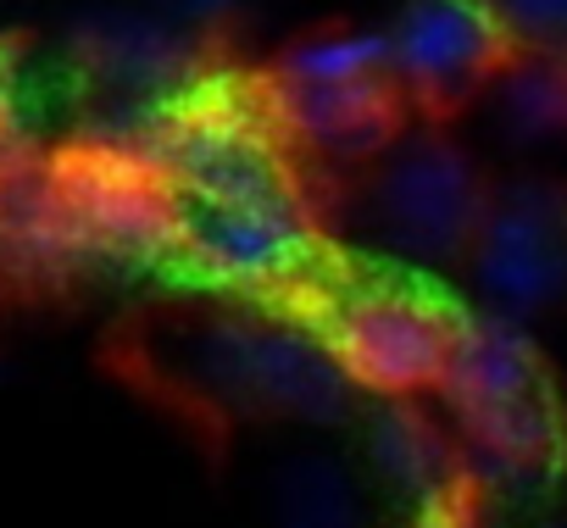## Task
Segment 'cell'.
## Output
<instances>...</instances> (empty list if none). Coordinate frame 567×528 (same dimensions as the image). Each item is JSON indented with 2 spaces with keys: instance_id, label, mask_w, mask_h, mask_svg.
Segmentation results:
<instances>
[{
  "instance_id": "6da1fadb",
  "label": "cell",
  "mask_w": 567,
  "mask_h": 528,
  "mask_svg": "<svg viewBox=\"0 0 567 528\" xmlns=\"http://www.w3.org/2000/svg\"><path fill=\"white\" fill-rule=\"evenodd\" d=\"M156 356H167L200 401L228 412L312 423V428L357 423V384L301 323L256 312L178 318L162 323Z\"/></svg>"
},
{
  "instance_id": "7a4b0ae2",
  "label": "cell",
  "mask_w": 567,
  "mask_h": 528,
  "mask_svg": "<svg viewBox=\"0 0 567 528\" xmlns=\"http://www.w3.org/2000/svg\"><path fill=\"white\" fill-rule=\"evenodd\" d=\"M284 307H290L301 329L318 334V345L340 362V373L373 401L434 395L445 379V356H451V334L462 312L423 279L329 273V250L307 279L284 290Z\"/></svg>"
},
{
  "instance_id": "3957f363",
  "label": "cell",
  "mask_w": 567,
  "mask_h": 528,
  "mask_svg": "<svg viewBox=\"0 0 567 528\" xmlns=\"http://www.w3.org/2000/svg\"><path fill=\"white\" fill-rule=\"evenodd\" d=\"M45 173L68 217L79 222L95 268L101 261H117V268H178L184 256L178 189L145 151L112 134H95L45 156Z\"/></svg>"
},
{
  "instance_id": "277c9868",
  "label": "cell",
  "mask_w": 567,
  "mask_h": 528,
  "mask_svg": "<svg viewBox=\"0 0 567 528\" xmlns=\"http://www.w3.org/2000/svg\"><path fill=\"white\" fill-rule=\"evenodd\" d=\"M484 206H489V184L456 139L395 134L379 151L368 184V228L395 261H412V268L467 261Z\"/></svg>"
},
{
  "instance_id": "5b68a950",
  "label": "cell",
  "mask_w": 567,
  "mask_h": 528,
  "mask_svg": "<svg viewBox=\"0 0 567 528\" xmlns=\"http://www.w3.org/2000/svg\"><path fill=\"white\" fill-rule=\"evenodd\" d=\"M184 256L178 268L217 290L284 301L296 279L323 261V228L307 189L261 200H178Z\"/></svg>"
},
{
  "instance_id": "8992f818",
  "label": "cell",
  "mask_w": 567,
  "mask_h": 528,
  "mask_svg": "<svg viewBox=\"0 0 567 528\" xmlns=\"http://www.w3.org/2000/svg\"><path fill=\"white\" fill-rule=\"evenodd\" d=\"M467 273L489 312L534 318L556 307L567 296V195L539 178H517L489 195Z\"/></svg>"
},
{
  "instance_id": "52a82bcc",
  "label": "cell",
  "mask_w": 567,
  "mask_h": 528,
  "mask_svg": "<svg viewBox=\"0 0 567 528\" xmlns=\"http://www.w3.org/2000/svg\"><path fill=\"white\" fill-rule=\"evenodd\" d=\"M390 34V79L417 101H462L512 62V29L495 0H406Z\"/></svg>"
},
{
  "instance_id": "ba28073f",
  "label": "cell",
  "mask_w": 567,
  "mask_h": 528,
  "mask_svg": "<svg viewBox=\"0 0 567 528\" xmlns=\"http://www.w3.org/2000/svg\"><path fill=\"white\" fill-rule=\"evenodd\" d=\"M451 423H478L495 417L506 406L556 395L550 367L539 340L523 329V318L489 312V307H462L456 312V334H451V356H445V379L440 390Z\"/></svg>"
},
{
  "instance_id": "9c48e42d",
  "label": "cell",
  "mask_w": 567,
  "mask_h": 528,
  "mask_svg": "<svg viewBox=\"0 0 567 528\" xmlns=\"http://www.w3.org/2000/svg\"><path fill=\"white\" fill-rule=\"evenodd\" d=\"M272 84V79H267ZM401 84L351 79V84H272V112L290 145H307L334 162L379 156L401 134Z\"/></svg>"
},
{
  "instance_id": "30bf717a",
  "label": "cell",
  "mask_w": 567,
  "mask_h": 528,
  "mask_svg": "<svg viewBox=\"0 0 567 528\" xmlns=\"http://www.w3.org/2000/svg\"><path fill=\"white\" fill-rule=\"evenodd\" d=\"M73 62L84 79L112 90L123 106H145L167 90H178L200 56L184 40L178 23L156 12H101L73 34Z\"/></svg>"
},
{
  "instance_id": "8fae6325",
  "label": "cell",
  "mask_w": 567,
  "mask_h": 528,
  "mask_svg": "<svg viewBox=\"0 0 567 528\" xmlns=\"http://www.w3.org/2000/svg\"><path fill=\"white\" fill-rule=\"evenodd\" d=\"M90 268H95V256L79 222L68 217L45 162L29 156L0 184V273L18 284H34V290H56Z\"/></svg>"
},
{
  "instance_id": "7c38bea8",
  "label": "cell",
  "mask_w": 567,
  "mask_h": 528,
  "mask_svg": "<svg viewBox=\"0 0 567 528\" xmlns=\"http://www.w3.org/2000/svg\"><path fill=\"white\" fill-rule=\"evenodd\" d=\"M362 451H368L373 473L412 506L467 484L462 445H451L445 428L417 401H373L362 412Z\"/></svg>"
},
{
  "instance_id": "4fadbf2b",
  "label": "cell",
  "mask_w": 567,
  "mask_h": 528,
  "mask_svg": "<svg viewBox=\"0 0 567 528\" xmlns=\"http://www.w3.org/2000/svg\"><path fill=\"white\" fill-rule=\"evenodd\" d=\"M272 522L278 528H362V484L340 456L307 451L272 473Z\"/></svg>"
},
{
  "instance_id": "5bb4252c",
  "label": "cell",
  "mask_w": 567,
  "mask_h": 528,
  "mask_svg": "<svg viewBox=\"0 0 567 528\" xmlns=\"http://www.w3.org/2000/svg\"><path fill=\"white\" fill-rule=\"evenodd\" d=\"M489 84H495V117L506 139L545 145L567 134V51L512 56Z\"/></svg>"
},
{
  "instance_id": "9a60e30c",
  "label": "cell",
  "mask_w": 567,
  "mask_h": 528,
  "mask_svg": "<svg viewBox=\"0 0 567 528\" xmlns=\"http://www.w3.org/2000/svg\"><path fill=\"white\" fill-rule=\"evenodd\" d=\"M351 79H390V34L384 29L307 34L272 68V84H351Z\"/></svg>"
},
{
  "instance_id": "2e32d148",
  "label": "cell",
  "mask_w": 567,
  "mask_h": 528,
  "mask_svg": "<svg viewBox=\"0 0 567 528\" xmlns=\"http://www.w3.org/2000/svg\"><path fill=\"white\" fill-rule=\"evenodd\" d=\"M512 40L534 51H567V0H495Z\"/></svg>"
},
{
  "instance_id": "e0dca14e",
  "label": "cell",
  "mask_w": 567,
  "mask_h": 528,
  "mask_svg": "<svg viewBox=\"0 0 567 528\" xmlns=\"http://www.w3.org/2000/svg\"><path fill=\"white\" fill-rule=\"evenodd\" d=\"M406 528H478V511H473V489L456 484L423 506H412V522Z\"/></svg>"
},
{
  "instance_id": "ac0fdd59",
  "label": "cell",
  "mask_w": 567,
  "mask_h": 528,
  "mask_svg": "<svg viewBox=\"0 0 567 528\" xmlns=\"http://www.w3.org/2000/svg\"><path fill=\"white\" fill-rule=\"evenodd\" d=\"M245 0H156V18L178 23V29H206V23H223L228 12H239Z\"/></svg>"
},
{
  "instance_id": "d6986e66",
  "label": "cell",
  "mask_w": 567,
  "mask_h": 528,
  "mask_svg": "<svg viewBox=\"0 0 567 528\" xmlns=\"http://www.w3.org/2000/svg\"><path fill=\"white\" fill-rule=\"evenodd\" d=\"M0 139H18V62L0 45Z\"/></svg>"
},
{
  "instance_id": "ffe728a7",
  "label": "cell",
  "mask_w": 567,
  "mask_h": 528,
  "mask_svg": "<svg viewBox=\"0 0 567 528\" xmlns=\"http://www.w3.org/2000/svg\"><path fill=\"white\" fill-rule=\"evenodd\" d=\"M550 528H567V522H550Z\"/></svg>"
}]
</instances>
